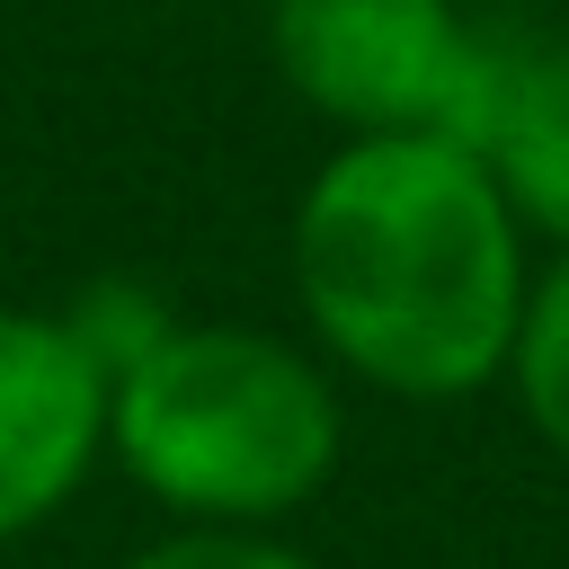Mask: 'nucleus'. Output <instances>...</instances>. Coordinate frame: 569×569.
Masks as SVG:
<instances>
[{
	"instance_id": "2",
	"label": "nucleus",
	"mask_w": 569,
	"mask_h": 569,
	"mask_svg": "<svg viewBox=\"0 0 569 569\" xmlns=\"http://www.w3.org/2000/svg\"><path fill=\"white\" fill-rule=\"evenodd\" d=\"M107 453L178 525L267 533L329 489L347 409L320 347L249 320H160L107 365Z\"/></svg>"
},
{
	"instance_id": "4",
	"label": "nucleus",
	"mask_w": 569,
	"mask_h": 569,
	"mask_svg": "<svg viewBox=\"0 0 569 569\" xmlns=\"http://www.w3.org/2000/svg\"><path fill=\"white\" fill-rule=\"evenodd\" d=\"M107 453V356L71 311H0V542L80 498Z\"/></svg>"
},
{
	"instance_id": "5",
	"label": "nucleus",
	"mask_w": 569,
	"mask_h": 569,
	"mask_svg": "<svg viewBox=\"0 0 569 569\" xmlns=\"http://www.w3.org/2000/svg\"><path fill=\"white\" fill-rule=\"evenodd\" d=\"M525 231L569 249V27H498V71L471 133Z\"/></svg>"
},
{
	"instance_id": "7",
	"label": "nucleus",
	"mask_w": 569,
	"mask_h": 569,
	"mask_svg": "<svg viewBox=\"0 0 569 569\" xmlns=\"http://www.w3.org/2000/svg\"><path fill=\"white\" fill-rule=\"evenodd\" d=\"M124 569H320V560H302V551H293V542H276V533L178 525V533H160L151 551H133Z\"/></svg>"
},
{
	"instance_id": "1",
	"label": "nucleus",
	"mask_w": 569,
	"mask_h": 569,
	"mask_svg": "<svg viewBox=\"0 0 569 569\" xmlns=\"http://www.w3.org/2000/svg\"><path fill=\"white\" fill-rule=\"evenodd\" d=\"M525 222L445 133L338 142L284 231L293 302L320 365L391 400H462L507 373L525 320Z\"/></svg>"
},
{
	"instance_id": "6",
	"label": "nucleus",
	"mask_w": 569,
	"mask_h": 569,
	"mask_svg": "<svg viewBox=\"0 0 569 569\" xmlns=\"http://www.w3.org/2000/svg\"><path fill=\"white\" fill-rule=\"evenodd\" d=\"M507 382H516L525 427L569 462V249H560L551 267H533V284H525V320H516V347H507Z\"/></svg>"
},
{
	"instance_id": "3",
	"label": "nucleus",
	"mask_w": 569,
	"mask_h": 569,
	"mask_svg": "<svg viewBox=\"0 0 569 569\" xmlns=\"http://www.w3.org/2000/svg\"><path fill=\"white\" fill-rule=\"evenodd\" d=\"M284 89L356 133H445L471 151L498 71V27L462 0H267Z\"/></svg>"
}]
</instances>
